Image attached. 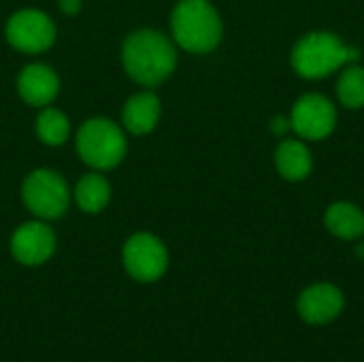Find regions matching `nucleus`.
<instances>
[{"label":"nucleus","mask_w":364,"mask_h":362,"mask_svg":"<svg viewBox=\"0 0 364 362\" xmlns=\"http://www.w3.org/2000/svg\"><path fill=\"white\" fill-rule=\"evenodd\" d=\"M122 64L132 81L156 87L173 75L177 66V47L166 34L143 28L126 36Z\"/></svg>","instance_id":"1"},{"label":"nucleus","mask_w":364,"mask_h":362,"mask_svg":"<svg viewBox=\"0 0 364 362\" xmlns=\"http://www.w3.org/2000/svg\"><path fill=\"white\" fill-rule=\"evenodd\" d=\"M324 226L341 241H360L364 237V211L350 201L331 203L324 211Z\"/></svg>","instance_id":"14"},{"label":"nucleus","mask_w":364,"mask_h":362,"mask_svg":"<svg viewBox=\"0 0 364 362\" xmlns=\"http://www.w3.org/2000/svg\"><path fill=\"white\" fill-rule=\"evenodd\" d=\"M75 201L85 213H100L111 201V183L102 173H87L75 186Z\"/></svg>","instance_id":"15"},{"label":"nucleus","mask_w":364,"mask_h":362,"mask_svg":"<svg viewBox=\"0 0 364 362\" xmlns=\"http://www.w3.org/2000/svg\"><path fill=\"white\" fill-rule=\"evenodd\" d=\"M343 307H346L343 292L337 286L326 284V282L305 288L296 301L299 316L303 318V322L314 324V326L333 322L335 318H339Z\"/></svg>","instance_id":"10"},{"label":"nucleus","mask_w":364,"mask_h":362,"mask_svg":"<svg viewBox=\"0 0 364 362\" xmlns=\"http://www.w3.org/2000/svg\"><path fill=\"white\" fill-rule=\"evenodd\" d=\"M292 132L303 141H324L337 128V107L320 92L303 94L290 111Z\"/></svg>","instance_id":"6"},{"label":"nucleus","mask_w":364,"mask_h":362,"mask_svg":"<svg viewBox=\"0 0 364 362\" xmlns=\"http://www.w3.org/2000/svg\"><path fill=\"white\" fill-rule=\"evenodd\" d=\"M21 198L28 211L38 220H58L68 209L70 190L60 173L51 169H36L23 179Z\"/></svg>","instance_id":"5"},{"label":"nucleus","mask_w":364,"mask_h":362,"mask_svg":"<svg viewBox=\"0 0 364 362\" xmlns=\"http://www.w3.org/2000/svg\"><path fill=\"white\" fill-rule=\"evenodd\" d=\"M175 45L190 53H211L224 36V23L209 0H179L171 13Z\"/></svg>","instance_id":"3"},{"label":"nucleus","mask_w":364,"mask_h":362,"mask_svg":"<svg viewBox=\"0 0 364 362\" xmlns=\"http://www.w3.org/2000/svg\"><path fill=\"white\" fill-rule=\"evenodd\" d=\"M352 62H360V49L326 30L307 32L290 51L292 70L307 81L326 79Z\"/></svg>","instance_id":"2"},{"label":"nucleus","mask_w":364,"mask_h":362,"mask_svg":"<svg viewBox=\"0 0 364 362\" xmlns=\"http://www.w3.org/2000/svg\"><path fill=\"white\" fill-rule=\"evenodd\" d=\"M162 105L154 92H139L130 96L122 111V124L130 134H149L160 122Z\"/></svg>","instance_id":"13"},{"label":"nucleus","mask_w":364,"mask_h":362,"mask_svg":"<svg viewBox=\"0 0 364 362\" xmlns=\"http://www.w3.org/2000/svg\"><path fill=\"white\" fill-rule=\"evenodd\" d=\"M356 256H358L360 260H364V241L358 243V247H356Z\"/></svg>","instance_id":"20"},{"label":"nucleus","mask_w":364,"mask_h":362,"mask_svg":"<svg viewBox=\"0 0 364 362\" xmlns=\"http://www.w3.org/2000/svg\"><path fill=\"white\" fill-rule=\"evenodd\" d=\"M55 250V235L45 222H26L11 237V254L26 267L43 265Z\"/></svg>","instance_id":"9"},{"label":"nucleus","mask_w":364,"mask_h":362,"mask_svg":"<svg viewBox=\"0 0 364 362\" xmlns=\"http://www.w3.org/2000/svg\"><path fill=\"white\" fill-rule=\"evenodd\" d=\"M81 6H83L81 0H60V9L66 15H77L81 11Z\"/></svg>","instance_id":"19"},{"label":"nucleus","mask_w":364,"mask_h":362,"mask_svg":"<svg viewBox=\"0 0 364 362\" xmlns=\"http://www.w3.org/2000/svg\"><path fill=\"white\" fill-rule=\"evenodd\" d=\"M269 128L275 137H286L288 132H292V124H290V115H275L269 122Z\"/></svg>","instance_id":"18"},{"label":"nucleus","mask_w":364,"mask_h":362,"mask_svg":"<svg viewBox=\"0 0 364 362\" xmlns=\"http://www.w3.org/2000/svg\"><path fill=\"white\" fill-rule=\"evenodd\" d=\"M275 171L286 181H305L314 171L311 149L303 139H282L275 147Z\"/></svg>","instance_id":"12"},{"label":"nucleus","mask_w":364,"mask_h":362,"mask_svg":"<svg viewBox=\"0 0 364 362\" xmlns=\"http://www.w3.org/2000/svg\"><path fill=\"white\" fill-rule=\"evenodd\" d=\"M4 34L13 49L34 55L47 51L55 43V23L38 9H21L9 17Z\"/></svg>","instance_id":"7"},{"label":"nucleus","mask_w":364,"mask_h":362,"mask_svg":"<svg viewBox=\"0 0 364 362\" xmlns=\"http://www.w3.org/2000/svg\"><path fill=\"white\" fill-rule=\"evenodd\" d=\"M335 92L341 107L350 111L364 109V66L360 62H352L339 70Z\"/></svg>","instance_id":"16"},{"label":"nucleus","mask_w":364,"mask_h":362,"mask_svg":"<svg viewBox=\"0 0 364 362\" xmlns=\"http://www.w3.org/2000/svg\"><path fill=\"white\" fill-rule=\"evenodd\" d=\"M17 92L26 105L43 109L55 100L60 92V79L47 64H28L17 77Z\"/></svg>","instance_id":"11"},{"label":"nucleus","mask_w":364,"mask_h":362,"mask_svg":"<svg viewBox=\"0 0 364 362\" xmlns=\"http://www.w3.org/2000/svg\"><path fill=\"white\" fill-rule=\"evenodd\" d=\"M124 267L136 282H156L166 273L168 252L158 237L136 233L124 245Z\"/></svg>","instance_id":"8"},{"label":"nucleus","mask_w":364,"mask_h":362,"mask_svg":"<svg viewBox=\"0 0 364 362\" xmlns=\"http://www.w3.org/2000/svg\"><path fill=\"white\" fill-rule=\"evenodd\" d=\"M128 151L124 130L109 117H92L77 132V154L94 171L115 169Z\"/></svg>","instance_id":"4"},{"label":"nucleus","mask_w":364,"mask_h":362,"mask_svg":"<svg viewBox=\"0 0 364 362\" xmlns=\"http://www.w3.org/2000/svg\"><path fill=\"white\" fill-rule=\"evenodd\" d=\"M36 134L45 145L58 147V145L66 143V139L70 134V122L60 109L43 107V111L36 117Z\"/></svg>","instance_id":"17"}]
</instances>
